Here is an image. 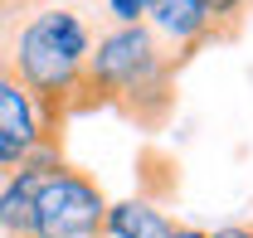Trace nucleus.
<instances>
[{
    "label": "nucleus",
    "mask_w": 253,
    "mask_h": 238,
    "mask_svg": "<svg viewBox=\"0 0 253 238\" xmlns=\"http://www.w3.org/2000/svg\"><path fill=\"white\" fill-rule=\"evenodd\" d=\"M39 0H0V20H10V15H30Z\"/></svg>",
    "instance_id": "obj_10"
},
{
    "label": "nucleus",
    "mask_w": 253,
    "mask_h": 238,
    "mask_svg": "<svg viewBox=\"0 0 253 238\" xmlns=\"http://www.w3.org/2000/svg\"><path fill=\"white\" fill-rule=\"evenodd\" d=\"M210 238H253V224H224V229H214Z\"/></svg>",
    "instance_id": "obj_11"
},
{
    "label": "nucleus",
    "mask_w": 253,
    "mask_h": 238,
    "mask_svg": "<svg viewBox=\"0 0 253 238\" xmlns=\"http://www.w3.org/2000/svg\"><path fill=\"white\" fill-rule=\"evenodd\" d=\"M0 141L15 146L20 156H30L39 146H59V121L49 117L15 73L0 68Z\"/></svg>",
    "instance_id": "obj_5"
},
{
    "label": "nucleus",
    "mask_w": 253,
    "mask_h": 238,
    "mask_svg": "<svg viewBox=\"0 0 253 238\" xmlns=\"http://www.w3.org/2000/svg\"><path fill=\"white\" fill-rule=\"evenodd\" d=\"M141 25H146V34L166 49V59L175 63V68H180L190 54H200L205 44L219 39L210 10H205L200 0H146Z\"/></svg>",
    "instance_id": "obj_4"
},
{
    "label": "nucleus",
    "mask_w": 253,
    "mask_h": 238,
    "mask_svg": "<svg viewBox=\"0 0 253 238\" xmlns=\"http://www.w3.org/2000/svg\"><path fill=\"white\" fill-rule=\"evenodd\" d=\"M20 160H25L20 151H15V146H5V141H0V175H5V170H15Z\"/></svg>",
    "instance_id": "obj_12"
},
{
    "label": "nucleus",
    "mask_w": 253,
    "mask_h": 238,
    "mask_svg": "<svg viewBox=\"0 0 253 238\" xmlns=\"http://www.w3.org/2000/svg\"><path fill=\"white\" fill-rule=\"evenodd\" d=\"M170 102H175V63L146 34V25H112L93 39L73 112L122 107L141 126H156L166 121Z\"/></svg>",
    "instance_id": "obj_1"
},
{
    "label": "nucleus",
    "mask_w": 253,
    "mask_h": 238,
    "mask_svg": "<svg viewBox=\"0 0 253 238\" xmlns=\"http://www.w3.org/2000/svg\"><path fill=\"white\" fill-rule=\"evenodd\" d=\"M205 10H210V20H214V34L219 39H234L239 25L253 15V0H200Z\"/></svg>",
    "instance_id": "obj_8"
},
{
    "label": "nucleus",
    "mask_w": 253,
    "mask_h": 238,
    "mask_svg": "<svg viewBox=\"0 0 253 238\" xmlns=\"http://www.w3.org/2000/svg\"><path fill=\"white\" fill-rule=\"evenodd\" d=\"M146 0H107V20L112 25H141Z\"/></svg>",
    "instance_id": "obj_9"
},
{
    "label": "nucleus",
    "mask_w": 253,
    "mask_h": 238,
    "mask_svg": "<svg viewBox=\"0 0 253 238\" xmlns=\"http://www.w3.org/2000/svg\"><path fill=\"white\" fill-rule=\"evenodd\" d=\"M102 238H175V219L151 199H122V204H107Z\"/></svg>",
    "instance_id": "obj_7"
},
{
    "label": "nucleus",
    "mask_w": 253,
    "mask_h": 238,
    "mask_svg": "<svg viewBox=\"0 0 253 238\" xmlns=\"http://www.w3.org/2000/svg\"><path fill=\"white\" fill-rule=\"evenodd\" d=\"M175 238H210L205 229H195V224H175Z\"/></svg>",
    "instance_id": "obj_13"
},
{
    "label": "nucleus",
    "mask_w": 253,
    "mask_h": 238,
    "mask_svg": "<svg viewBox=\"0 0 253 238\" xmlns=\"http://www.w3.org/2000/svg\"><path fill=\"white\" fill-rule=\"evenodd\" d=\"M54 5H59V0H54Z\"/></svg>",
    "instance_id": "obj_14"
},
{
    "label": "nucleus",
    "mask_w": 253,
    "mask_h": 238,
    "mask_svg": "<svg viewBox=\"0 0 253 238\" xmlns=\"http://www.w3.org/2000/svg\"><path fill=\"white\" fill-rule=\"evenodd\" d=\"M54 165H63L59 146H39L15 170L0 175V234L5 238H30L34 234V195H39V180Z\"/></svg>",
    "instance_id": "obj_6"
},
{
    "label": "nucleus",
    "mask_w": 253,
    "mask_h": 238,
    "mask_svg": "<svg viewBox=\"0 0 253 238\" xmlns=\"http://www.w3.org/2000/svg\"><path fill=\"white\" fill-rule=\"evenodd\" d=\"M88 49H93V25L73 5H34L30 15L10 30L0 68L15 73L39 97V107L63 126V117L78 102Z\"/></svg>",
    "instance_id": "obj_2"
},
{
    "label": "nucleus",
    "mask_w": 253,
    "mask_h": 238,
    "mask_svg": "<svg viewBox=\"0 0 253 238\" xmlns=\"http://www.w3.org/2000/svg\"><path fill=\"white\" fill-rule=\"evenodd\" d=\"M107 195L97 190L93 175L73 170V165H54L39 180L34 195V234L30 238H102V219H107Z\"/></svg>",
    "instance_id": "obj_3"
}]
</instances>
